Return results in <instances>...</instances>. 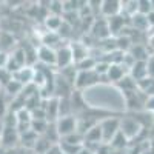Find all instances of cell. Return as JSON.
<instances>
[{
    "label": "cell",
    "mask_w": 154,
    "mask_h": 154,
    "mask_svg": "<svg viewBox=\"0 0 154 154\" xmlns=\"http://www.w3.org/2000/svg\"><path fill=\"white\" fill-rule=\"evenodd\" d=\"M140 130V125L136 119H125V120H120V131L122 134L128 139V140H131L134 136H137Z\"/></svg>",
    "instance_id": "obj_8"
},
{
    "label": "cell",
    "mask_w": 154,
    "mask_h": 154,
    "mask_svg": "<svg viewBox=\"0 0 154 154\" xmlns=\"http://www.w3.org/2000/svg\"><path fill=\"white\" fill-rule=\"evenodd\" d=\"M130 72L133 75V80L136 82L145 80L148 77V62H134L130 68Z\"/></svg>",
    "instance_id": "obj_9"
},
{
    "label": "cell",
    "mask_w": 154,
    "mask_h": 154,
    "mask_svg": "<svg viewBox=\"0 0 154 154\" xmlns=\"http://www.w3.org/2000/svg\"><path fill=\"white\" fill-rule=\"evenodd\" d=\"M126 66L125 65H122V63H111L109 65V68H108V72H106V75H108V79L111 80V82H120L123 77H125V74H126V69H125Z\"/></svg>",
    "instance_id": "obj_10"
},
{
    "label": "cell",
    "mask_w": 154,
    "mask_h": 154,
    "mask_svg": "<svg viewBox=\"0 0 154 154\" xmlns=\"http://www.w3.org/2000/svg\"><path fill=\"white\" fill-rule=\"evenodd\" d=\"M145 108L151 112H154V96H148L146 102H145Z\"/></svg>",
    "instance_id": "obj_25"
},
{
    "label": "cell",
    "mask_w": 154,
    "mask_h": 154,
    "mask_svg": "<svg viewBox=\"0 0 154 154\" xmlns=\"http://www.w3.org/2000/svg\"><path fill=\"white\" fill-rule=\"evenodd\" d=\"M77 125H79V120H77L74 116H63V117H59L54 123V128L59 134V137H66L69 134L77 133Z\"/></svg>",
    "instance_id": "obj_1"
},
{
    "label": "cell",
    "mask_w": 154,
    "mask_h": 154,
    "mask_svg": "<svg viewBox=\"0 0 154 154\" xmlns=\"http://www.w3.org/2000/svg\"><path fill=\"white\" fill-rule=\"evenodd\" d=\"M131 23L134 25V28H137L139 31H143V29L149 28L146 16H142V14H139V12H137V14H134V16L131 17Z\"/></svg>",
    "instance_id": "obj_17"
},
{
    "label": "cell",
    "mask_w": 154,
    "mask_h": 154,
    "mask_svg": "<svg viewBox=\"0 0 154 154\" xmlns=\"http://www.w3.org/2000/svg\"><path fill=\"white\" fill-rule=\"evenodd\" d=\"M23 85H20L19 82H16L14 79L11 77V80H8V83H5V89H6V93L8 94H12V96H17L19 93L23 91Z\"/></svg>",
    "instance_id": "obj_19"
},
{
    "label": "cell",
    "mask_w": 154,
    "mask_h": 154,
    "mask_svg": "<svg viewBox=\"0 0 154 154\" xmlns=\"http://www.w3.org/2000/svg\"><path fill=\"white\" fill-rule=\"evenodd\" d=\"M59 42H60V37L57 32L46 31V34L42 37V43L45 46H49V48H54V43H59Z\"/></svg>",
    "instance_id": "obj_20"
},
{
    "label": "cell",
    "mask_w": 154,
    "mask_h": 154,
    "mask_svg": "<svg viewBox=\"0 0 154 154\" xmlns=\"http://www.w3.org/2000/svg\"><path fill=\"white\" fill-rule=\"evenodd\" d=\"M62 23H63V17H60V16L49 14L45 19V25H46L48 31H51V32H57L60 29V26H62Z\"/></svg>",
    "instance_id": "obj_13"
},
{
    "label": "cell",
    "mask_w": 154,
    "mask_h": 154,
    "mask_svg": "<svg viewBox=\"0 0 154 154\" xmlns=\"http://www.w3.org/2000/svg\"><path fill=\"white\" fill-rule=\"evenodd\" d=\"M100 12L106 19L120 16V12H122V2H117V0H105V2H100Z\"/></svg>",
    "instance_id": "obj_5"
},
{
    "label": "cell",
    "mask_w": 154,
    "mask_h": 154,
    "mask_svg": "<svg viewBox=\"0 0 154 154\" xmlns=\"http://www.w3.org/2000/svg\"><path fill=\"white\" fill-rule=\"evenodd\" d=\"M85 142L86 143H94V145H100L103 143V137H102V130H100V125H94L91 130H88L85 134Z\"/></svg>",
    "instance_id": "obj_11"
},
{
    "label": "cell",
    "mask_w": 154,
    "mask_h": 154,
    "mask_svg": "<svg viewBox=\"0 0 154 154\" xmlns=\"http://www.w3.org/2000/svg\"><path fill=\"white\" fill-rule=\"evenodd\" d=\"M0 114H5V99H3V94H0Z\"/></svg>",
    "instance_id": "obj_27"
},
{
    "label": "cell",
    "mask_w": 154,
    "mask_h": 154,
    "mask_svg": "<svg viewBox=\"0 0 154 154\" xmlns=\"http://www.w3.org/2000/svg\"><path fill=\"white\" fill-rule=\"evenodd\" d=\"M8 60H9V54L6 53V51H0V71L6 69Z\"/></svg>",
    "instance_id": "obj_24"
},
{
    "label": "cell",
    "mask_w": 154,
    "mask_h": 154,
    "mask_svg": "<svg viewBox=\"0 0 154 154\" xmlns=\"http://www.w3.org/2000/svg\"><path fill=\"white\" fill-rule=\"evenodd\" d=\"M72 63H74V60H72L71 45H65V46H60L56 49V66L59 69L71 68Z\"/></svg>",
    "instance_id": "obj_3"
},
{
    "label": "cell",
    "mask_w": 154,
    "mask_h": 154,
    "mask_svg": "<svg viewBox=\"0 0 154 154\" xmlns=\"http://www.w3.org/2000/svg\"><path fill=\"white\" fill-rule=\"evenodd\" d=\"M96 63H97V60L94 59V57H86V59H83L82 62H79L77 63V71H94V68H96Z\"/></svg>",
    "instance_id": "obj_18"
},
{
    "label": "cell",
    "mask_w": 154,
    "mask_h": 154,
    "mask_svg": "<svg viewBox=\"0 0 154 154\" xmlns=\"http://www.w3.org/2000/svg\"><path fill=\"white\" fill-rule=\"evenodd\" d=\"M34 72H35V69L26 65V66H23V68L17 69L14 74H11V77H12V79H14L16 82H19L20 85L26 86V85L32 83V79H34Z\"/></svg>",
    "instance_id": "obj_6"
},
{
    "label": "cell",
    "mask_w": 154,
    "mask_h": 154,
    "mask_svg": "<svg viewBox=\"0 0 154 154\" xmlns=\"http://www.w3.org/2000/svg\"><path fill=\"white\" fill-rule=\"evenodd\" d=\"M146 19H148V25H149V26H154V9L146 16Z\"/></svg>",
    "instance_id": "obj_28"
},
{
    "label": "cell",
    "mask_w": 154,
    "mask_h": 154,
    "mask_svg": "<svg viewBox=\"0 0 154 154\" xmlns=\"http://www.w3.org/2000/svg\"><path fill=\"white\" fill-rule=\"evenodd\" d=\"M60 140H62V142H66V143H71V145H83L85 137H83V134H80L79 131H77V133L69 134V136L63 137V139H60Z\"/></svg>",
    "instance_id": "obj_22"
},
{
    "label": "cell",
    "mask_w": 154,
    "mask_h": 154,
    "mask_svg": "<svg viewBox=\"0 0 154 154\" xmlns=\"http://www.w3.org/2000/svg\"><path fill=\"white\" fill-rule=\"evenodd\" d=\"M152 11V5L151 2H146V0H139L137 2V12L142 16H148Z\"/></svg>",
    "instance_id": "obj_23"
},
{
    "label": "cell",
    "mask_w": 154,
    "mask_h": 154,
    "mask_svg": "<svg viewBox=\"0 0 154 154\" xmlns=\"http://www.w3.org/2000/svg\"><path fill=\"white\" fill-rule=\"evenodd\" d=\"M149 46H152V48H154V34L149 37Z\"/></svg>",
    "instance_id": "obj_30"
},
{
    "label": "cell",
    "mask_w": 154,
    "mask_h": 154,
    "mask_svg": "<svg viewBox=\"0 0 154 154\" xmlns=\"http://www.w3.org/2000/svg\"><path fill=\"white\" fill-rule=\"evenodd\" d=\"M79 154H94V152H93V149H89V148H86V146L83 145V148L80 149V152H79Z\"/></svg>",
    "instance_id": "obj_29"
},
{
    "label": "cell",
    "mask_w": 154,
    "mask_h": 154,
    "mask_svg": "<svg viewBox=\"0 0 154 154\" xmlns=\"http://www.w3.org/2000/svg\"><path fill=\"white\" fill-rule=\"evenodd\" d=\"M71 51H72V60H74V63H75V65H77L79 62H82L83 59L89 57L86 46H85V45H82L80 42L72 43V45H71Z\"/></svg>",
    "instance_id": "obj_12"
},
{
    "label": "cell",
    "mask_w": 154,
    "mask_h": 154,
    "mask_svg": "<svg viewBox=\"0 0 154 154\" xmlns=\"http://www.w3.org/2000/svg\"><path fill=\"white\" fill-rule=\"evenodd\" d=\"M108 20V26H109V32L111 35L117 31H123V25H125V20L120 17V16H116V17H111V19H106Z\"/></svg>",
    "instance_id": "obj_15"
},
{
    "label": "cell",
    "mask_w": 154,
    "mask_h": 154,
    "mask_svg": "<svg viewBox=\"0 0 154 154\" xmlns=\"http://www.w3.org/2000/svg\"><path fill=\"white\" fill-rule=\"evenodd\" d=\"M59 100L60 99H56V97H51L49 100H48V108H46V111H45V114H46V119H59Z\"/></svg>",
    "instance_id": "obj_14"
},
{
    "label": "cell",
    "mask_w": 154,
    "mask_h": 154,
    "mask_svg": "<svg viewBox=\"0 0 154 154\" xmlns=\"http://www.w3.org/2000/svg\"><path fill=\"white\" fill-rule=\"evenodd\" d=\"M97 82H99V75L94 71H77L75 79H74V86L77 89H83Z\"/></svg>",
    "instance_id": "obj_4"
},
{
    "label": "cell",
    "mask_w": 154,
    "mask_h": 154,
    "mask_svg": "<svg viewBox=\"0 0 154 154\" xmlns=\"http://www.w3.org/2000/svg\"><path fill=\"white\" fill-rule=\"evenodd\" d=\"M37 59L40 60L43 65L48 66H56V49L54 48H49V46H38L37 49Z\"/></svg>",
    "instance_id": "obj_7"
},
{
    "label": "cell",
    "mask_w": 154,
    "mask_h": 154,
    "mask_svg": "<svg viewBox=\"0 0 154 154\" xmlns=\"http://www.w3.org/2000/svg\"><path fill=\"white\" fill-rule=\"evenodd\" d=\"M46 154H63V152H62V149L59 148V145H53Z\"/></svg>",
    "instance_id": "obj_26"
},
{
    "label": "cell",
    "mask_w": 154,
    "mask_h": 154,
    "mask_svg": "<svg viewBox=\"0 0 154 154\" xmlns=\"http://www.w3.org/2000/svg\"><path fill=\"white\" fill-rule=\"evenodd\" d=\"M59 148L62 149L63 154H79L80 149L83 148V145H71V143H66V142H62L60 140Z\"/></svg>",
    "instance_id": "obj_21"
},
{
    "label": "cell",
    "mask_w": 154,
    "mask_h": 154,
    "mask_svg": "<svg viewBox=\"0 0 154 154\" xmlns=\"http://www.w3.org/2000/svg\"><path fill=\"white\" fill-rule=\"evenodd\" d=\"M126 145H128V139L122 134V131H119L117 134H116V136L112 137L111 142H109L111 149H123Z\"/></svg>",
    "instance_id": "obj_16"
},
{
    "label": "cell",
    "mask_w": 154,
    "mask_h": 154,
    "mask_svg": "<svg viewBox=\"0 0 154 154\" xmlns=\"http://www.w3.org/2000/svg\"><path fill=\"white\" fill-rule=\"evenodd\" d=\"M100 130H102V137H103V143L109 145V142L112 140V137L120 131V120L116 117H109L102 120L100 123Z\"/></svg>",
    "instance_id": "obj_2"
}]
</instances>
